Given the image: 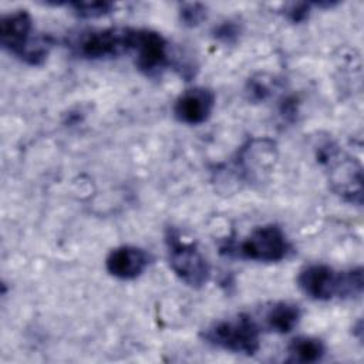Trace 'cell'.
Instances as JSON below:
<instances>
[{
	"instance_id": "obj_1",
	"label": "cell",
	"mask_w": 364,
	"mask_h": 364,
	"mask_svg": "<svg viewBox=\"0 0 364 364\" xmlns=\"http://www.w3.org/2000/svg\"><path fill=\"white\" fill-rule=\"evenodd\" d=\"M300 290L313 300L358 297L363 293V267L336 270L327 264H309L297 276Z\"/></svg>"
},
{
	"instance_id": "obj_2",
	"label": "cell",
	"mask_w": 364,
	"mask_h": 364,
	"mask_svg": "<svg viewBox=\"0 0 364 364\" xmlns=\"http://www.w3.org/2000/svg\"><path fill=\"white\" fill-rule=\"evenodd\" d=\"M33 18L27 10H14L0 18V43L10 54L27 64H41L50 50L47 37L33 38Z\"/></svg>"
},
{
	"instance_id": "obj_3",
	"label": "cell",
	"mask_w": 364,
	"mask_h": 364,
	"mask_svg": "<svg viewBox=\"0 0 364 364\" xmlns=\"http://www.w3.org/2000/svg\"><path fill=\"white\" fill-rule=\"evenodd\" d=\"M318 161L326 166L331 189L346 202L363 203V168L358 161L343 154L334 144L318 148Z\"/></svg>"
},
{
	"instance_id": "obj_4",
	"label": "cell",
	"mask_w": 364,
	"mask_h": 364,
	"mask_svg": "<svg viewBox=\"0 0 364 364\" xmlns=\"http://www.w3.org/2000/svg\"><path fill=\"white\" fill-rule=\"evenodd\" d=\"M202 338L215 347L237 354L252 355L260 348V328L249 314H237L209 326L202 331Z\"/></svg>"
},
{
	"instance_id": "obj_5",
	"label": "cell",
	"mask_w": 364,
	"mask_h": 364,
	"mask_svg": "<svg viewBox=\"0 0 364 364\" xmlns=\"http://www.w3.org/2000/svg\"><path fill=\"white\" fill-rule=\"evenodd\" d=\"M168 260L172 272L188 286L202 287L210 277V266L200 250L191 242L181 239L175 229H168L166 236Z\"/></svg>"
},
{
	"instance_id": "obj_6",
	"label": "cell",
	"mask_w": 364,
	"mask_h": 364,
	"mask_svg": "<svg viewBox=\"0 0 364 364\" xmlns=\"http://www.w3.org/2000/svg\"><path fill=\"white\" fill-rule=\"evenodd\" d=\"M228 252L247 260L279 262L289 252V240L280 226L270 223L256 228Z\"/></svg>"
},
{
	"instance_id": "obj_7",
	"label": "cell",
	"mask_w": 364,
	"mask_h": 364,
	"mask_svg": "<svg viewBox=\"0 0 364 364\" xmlns=\"http://www.w3.org/2000/svg\"><path fill=\"white\" fill-rule=\"evenodd\" d=\"M132 41V27H109L80 34L74 47L81 57L100 60L131 53Z\"/></svg>"
},
{
	"instance_id": "obj_8",
	"label": "cell",
	"mask_w": 364,
	"mask_h": 364,
	"mask_svg": "<svg viewBox=\"0 0 364 364\" xmlns=\"http://www.w3.org/2000/svg\"><path fill=\"white\" fill-rule=\"evenodd\" d=\"M168 41L162 34L149 28H135L132 51L136 67L146 75L161 73L171 64Z\"/></svg>"
},
{
	"instance_id": "obj_9",
	"label": "cell",
	"mask_w": 364,
	"mask_h": 364,
	"mask_svg": "<svg viewBox=\"0 0 364 364\" xmlns=\"http://www.w3.org/2000/svg\"><path fill=\"white\" fill-rule=\"evenodd\" d=\"M276 159V146L270 139H252L243 145L233 161V176L246 182L262 178L269 172Z\"/></svg>"
},
{
	"instance_id": "obj_10",
	"label": "cell",
	"mask_w": 364,
	"mask_h": 364,
	"mask_svg": "<svg viewBox=\"0 0 364 364\" xmlns=\"http://www.w3.org/2000/svg\"><path fill=\"white\" fill-rule=\"evenodd\" d=\"M215 108V94L206 87L185 90L173 102V115L179 122L199 125L209 119Z\"/></svg>"
},
{
	"instance_id": "obj_11",
	"label": "cell",
	"mask_w": 364,
	"mask_h": 364,
	"mask_svg": "<svg viewBox=\"0 0 364 364\" xmlns=\"http://www.w3.org/2000/svg\"><path fill=\"white\" fill-rule=\"evenodd\" d=\"M149 263L151 256L146 250L129 245L112 249L105 259L107 272L121 280L139 277Z\"/></svg>"
},
{
	"instance_id": "obj_12",
	"label": "cell",
	"mask_w": 364,
	"mask_h": 364,
	"mask_svg": "<svg viewBox=\"0 0 364 364\" xmlns=\"http://www.w3.org/2000/svg\"><path fill=\"white\" fill-rule=\"evenodd\" d=\"M300 317L301 311L297 304L289 301H279L269 307L264 320L272 331L284 334L290 333L297 326Z\"/></svg>"
},
{
	"instance_id": "obj_13",
	"label": "cell",
	"mask_w": 364,
	"mask_h": 364,
	"mask_svg": "<svg viewBox=\"0 0 364 364\" xmlns=\"http://www.w3.org/2000/svg\"><path fill=\"white\" fill-rule=\"evenodd\" d=\"M289 363H316L326 354V346L320 338L300 336L290 341L287 347Z\"/></svg>"
},
{
	"instance_id": "obj_14",
	"label": "cell",
	"mask_w": 364,
	"mask_h": 364,
	"mask_svg": "<svg viewBox=\"0 0 364 364\" xmlns=\"http://www.w3.org/2000/svg\"><path fill=\"white\" fill-rule=\"evenodd\" d=\"M73 9V13L82 18H95L102 17L112 11L114 4L111 1H73L67 3Z\"/></svg>"
},
{
	"instance_id": "obj_15",
	"label": "cell",
	"mask_w": 364,
	"mask_h": 364,
	"mask_svg": "<svg viewBox=\"0 0 364 364\" xmlns=\"http://www.w3.org/2000/svg\"><path fill=\"white\" fill-rule=\"evenodd\" d=\"M206 6L202 3H182L179 7V18L188 27H195L206 18Z\"/></svg>"
},
{
	"instance_id": "obj_16",
	"label": "cell",
	"mask_w": 364,
	"mask_h": 364,
	"mask_svg": "<svg viewBox=\"0 0 364 364\" xmlns=\"http://www.w3.org/2000/svg\"><path fill=\"white\" fill-rule=\"evenodd\" d=\"M240 27L235 21H223L213 28V37L225 44H233L239 38Z\"/></svg>"
},
{
	"instance_id": "obj_17",
	"label": "cell",
	"mask_w": 364,
	"mask_h": 364,
	"mask_svg": "<svg viewBox=\"0 0 364 364\" xmlns=\"http://www.w3.org/2000/svg\"><path fill=\"white\" fill-rule=\"evenodd\" d=\"M311 3H290L284 6L283 14L291 21V23H300L304 21L309 17Z\"/></svg>"
}]
</instances>
